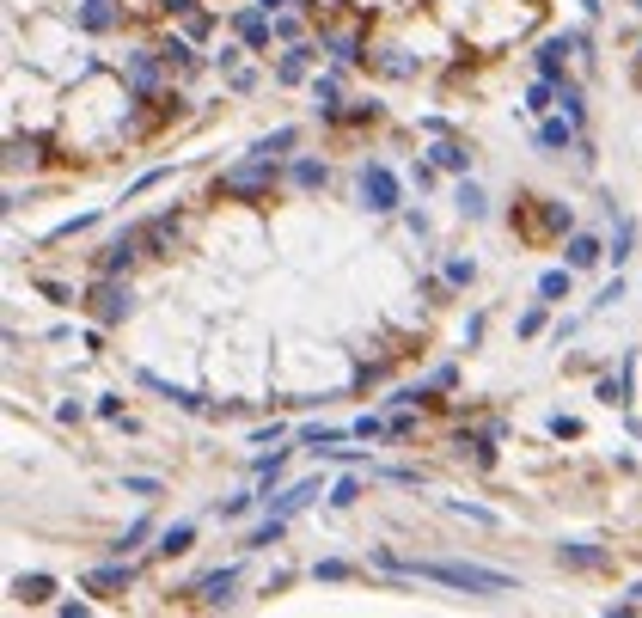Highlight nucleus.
<instances>
[{
	"label": "nucleus",
	"mask_w": 642,
	"mask_h": 618,
	"mask_svg": "<svg viewBox=\"0 0 642 618\" xmlns=\"http://www.w3.org/2000/svg\"><path fill=\"white\" fill-rule=\"evenodd\" d=\"M379 563L386 570H398V576H429V582H447V588H472V594H508V576L496 570H477V563H422V557H398V551H379Z\"/></svg>",
	"instance_id": "obj_1"
},
{
	"label": "nucleus",
	"mask_w": 642,
	"mask_h": 618,
	"mask_svg": "<svg viewBox=\"0 0 642 618\" xmlns=\"http://www.w3.org/2000/svg\"><path fill=\"white\" fill-rule=\"evenodd\" d=\"M270 178H275L270 153H257L251 166H233V172H221V190H233V196H257V190H270Z\"/></svg>",
	"instance_id": "obj_2"
},
{
	"label": "nucleus",
	"mask_w": 642,
	"mask_h": 618,
	"mask_svg": "<svg viewBox=\"0 0 642 618\" xmlns=\"http://www.w3.org/2000/svg\"><path fill=\"white\" fill-rule=\"evenodd\" d=\"M361 196H368V208L392 214V208H398V178L386 172V166H368V172H361Z\"/></svg>",
	"instance_id": "obj_3"
},
{
	"label": "nucleus",
	"mask_w": 642,
	"mask_h": 618,
	"mask_svg": "<svg viewBox=\"0 0 642 618\" xmlns=\"http://www.w3.org/2000/svg\"><path fill=\"white\" fill-rule=\"evenodd\" d=\"M129 307H135V294H129V288H117V282H104V288H99V318H104V325L129 318Z\"/></svg>",
	"instance_id": "obj_4"
},
{
	"label": "nucleus",
	"mask_w": 642,
	"mask_h": 618,
	"mask_svg": "<svg viewBox=\"0 0 642 618\" xmlns=\"http://www.w3.org/2000/svg\"><path fill=\"white\" fill-rule=\"evenodd\" d=\"M135 239H141V245H171V239H178V221H171V214H160V221H147V227H141Z\"/></svg>",
	"instance_id": "obj_5"
},
{
	"label": "nucleus",
	"mask_w": 642,
	"mask_h": 618,
	"mask_svg": "<svg viewBox=\"0 0 642 618\" xmlns=\"http://www.w3.org/2000/svg\"><path fill=\"white\" fill-rule=\"evenodd\" d=\"M110 19H117V13H110V0H86V13H80V25H86V31H110Z\"/></svg>",
	"instance_id": "obj_6"
},
{
	"label": "nucleus",
	"mask_w": 642,
	"mask_h": 618,
	"mask_svg": "<svg viewBox=\"0 0 642 618\" xmlns=\"http://www.w3.org/2000/svg\"><path fill=\"white\" fill-rule=\"evenodd\" d=\"M135 245H141V239H117V245H110V257H104V275L129 270V264H135Z\"/></svg>",
	"instance_id": "obj_7"
},
{
	"label": "nucleus",
	"mask_w": 642,
	"mask_h": 618,
	"mask_svg": "<svg viewBox=\"0 0 642 618\" xmlns=\"http://www.w3.org/2000/svg\"><path fill=\"white\" fill-rule=\"evenodd\" d=\"M594 257H600V245L587 239V233H575V239H569V270H587Z\"/></svg>",
	"instance_id": "obj_8"
},
{
	"label": "nucleus",
	"mask_w": 642,
	"mask_h": 618,
	"mask_svg": "<svg viewBox=\"0 0 642 618\" xmlns=\"http://www.w3.org/2000/svg\"><path fill=\"white\" fill-rule=\"evenodd\" d=\"M233 582H239L233 570H221V576H208V582H203V600H208V606H221V600H227V588H233Z\"/></svg>",
	"instance_id": "obj_9"
},
{
	"label": "nucleus",
	"mask_w": 642,
	"mask_h": 618,
	"mask_svg": "<svg viewBox=\"0 0 642 618\" xmlns=\"http://www.w3.org/2000/svg\"><path fill=\"white\" fill-rule=\"evenodd\" d=\"M539 294H544V300H563V294H569V270H544Z\"/></svg>",
	"instance_id": "obj_10"
},
{
	"label": "nucleus",
	"mask_w": 642,
	"mask_h": 618,
	"mask_svg": "<svg viewBox=\"0 0 642 618\" xmlns=\"http://www.w3.org/2000/svg\"><path fill=\"white\" fill-rule=\"evenodd\" d=\"M294 184H306V190L325 184V166H318V160H300V166H294Z\"/></svg>",
	"instance_id": "obj_11"
},
{
	"label": "nucleus",
	"mask_w": 642,
	"mask_h": 618,
	"mask_svg": "<svg viewBox=\"0 0 642 618\" xmlns=\"http://www.w3.org/2000/svg\"><path fill=\"white\" fill-rule=\"evenodd\" d=\"M312 496H318V490H312V483H294V490H288V496H282V515H294V509H300V502H312Z\"/></svg>",
	"instance_id": "obj_12"
},
{
	"label": "nucleus",
	"mask_w": 642,
	"mask_h": 618,
	"mask_svg": "<svg viewBox=\"0 0 642 618\" xmlns=\"http://www.w3.org/2000/svg\"><path fill=\"white\" fill-rule=\"evenodd\" d=\"M239 31L251 37V43H264V37H270V25H264V19H257V13H239Z\"/></svg>",
	"instance_id": "obj_13"
},
{
	"label": "nucleus",
	"mask_w": 642,
	"mask_h": 618,
	"mask_svg": "<svg viewBox=\"0 0 642 618\" xmlns=\"http://www.w3.org/2000/svg\"><path fill=\"white\" fill-rule=\"evenodd\" d=\"M19 594H25V600H43V594H49V576H19Z\"/></svg>",
	"instance_id": "obj_14"
},
{
	"label": "nucleus",
	"mask_w": 642,
	"mask_h": 618,
	"mask_svg": "<svg viewBox=\"0 0 642 618\" xmlns=\"http://www.w3.org/2000/svg\"><path fill=\"white\" fill-rule=\"evenodd\" d=\"M306 56H312V49H294V56L282 62V80H300V74H306Z\"/></svg>",
	"instance_id": "obj_15"
},
{
	"label": "nucleus",
	"mask_w": 642,
	"mask_h": 618,
	"mask_svg": "<svg viewBox=\"0 0 642 618\" xmlns=\"http://www.w3.org/2000/svg\"><path fill=\"white\" fill-rule=\"evenodd\" d=\"M160 551H190V527H171L166 539H160Z\"/></svg>",
	"instance_id": "obj_16"
},
{
	"label": "nucleus",
	"mask_w": 642,
	"mask_h": 618,
	"mask_svg": "<svg viewBox=\"0 0 642 618\" xmlns=\"http://www.w3.org/2000/svg\"><path fill=\"white\" fill-rule=\"evenodd\" d=\"M435 160H440V166H453V172H459V166H465V147H453V141H447V147H435Z\"/></svg>",
	"instance_id": "obj_17"
},
{
	"label": "nucleus",
	"mask_w": 642,
	"mask_h": 618,
	"mask_svg": "<svg viewBox=\"0 0 642 618\" xmlns=\"http://www.w3.org/2000/svg\"><path fill=\"white\" fill-rule=\"evenodd\" d=\"M129 80H135L141 92H147V86H153V80H160V74H153V62H135V68H129Z\"/></svg>",
	"instance_id": "obj_18"
},
{
	"label": "nucleus",
	"mask_w": 642,
	"mask_h": 618,
	"mask_svg": "<svg viewBox=\"0 0 642 618\" xmlns=\"http://www.w3.org/2000/svg\"><path fill=\"white\" fill-rule=\"evenodd\" d=\"M459 208H465V214H483V190H472V184H465V190H459Z\"/></svg>",
	"instance_id": "obj_19"
},
{
	"label": "nucleus",
	"mask_w": 642,
	"mask_h": 618,
	"mask_svg": "<svg viewBox=\"0 0 642 618\" xmlns=\"http://www.w3.org/2000/svg\"><path fill=\"white\" fill-rule=\"evenodd\" d=\"M129 582V570H99V576H92V588H123Z\"/></svg>",
	"instance_id": "obj_20"
},
{
	"label": "nucleus",
	"mask_w": 642,
	"mask_h": 618,
	"mask_svg": "<svg viewBox=\"0 0 642 618\" xmlns=\"http://www.w3.org/2000/svg\"><path fill=\"white\" fill-rule=\"evenodd\" d=\"M569 141V123H544V147H563Z\"/></svg>",
	"instance_id": "obj_21"
}]
</instances>
